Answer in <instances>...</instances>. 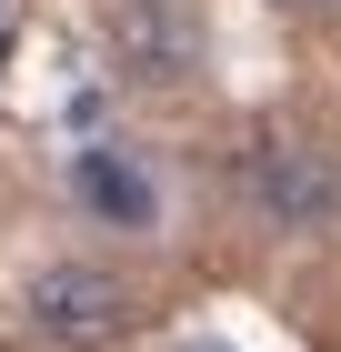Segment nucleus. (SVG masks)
Segmentation results:
<instances>
[{"mask_svg":"<svg viewBox=\"0 0 341 352\" xmlns=\"http://www.w3.org/2000/svg\"><path fill=\"white\" fill-rule=\"evenodd\" d=\"M110 51H121V71L151 91L191 81L201 71V0H121L110 10Z\"/></svg>","mask_w":341,"mask_h":352,"instance_id":"obj_4","label":"nucleus"},{"mask_svg":"<svg viewBox=\"0 0 341 352\" xmlns=\"http://www.w3.org/2000/svg\"><path fill=\"white\" fill-rule=\"evenodd\" d=\"M231 182H241V212L261 232H331L341 221V162L301 131H261Z\"/></svg>","mask_w":341,"mask_h":352,"instance_id":"obj_2","label":"nucleus"},{"mask_svg":"<svg viewBox=\"0 0 341 352\" xmlns=\"http://www.w3.org/2000/svg\"><path fill=\"white\" fill-rule=\"evenodd\" d=\"M71 201L101 221V232H161V212H171V201H161V171L141 162L131 141H80L71 151Z\"/></svg>","mask_w":341,"mask_h":352,"instance_id":"obj_3","label":"nucleus"},{"mask_svg":"<svg viewBox=\"0 0 341 352\" xmlns=\"http://www.w3.org/2000/svg\"><path fill=\"white\" fill-rule=\"evenodd\" d=\"M291 10H341V0H291Z\"/></svg>","mask_w":341,"mask_h":352,"instance_id":"obj_5","label":"nucleus"},{"mask_svg":"<svg viewBox=\"0 0 341 352\" xmlns=\"http://www.w3.org/2000/svg\"><path fill=\"white\" fill-rule=\"evenodd\" d=\"M21 322L40 352H121L141 332V302L121 272L101 262H40L30 272V292H21Z\"/></svg>","mask_w":341,"mask_h":352,"instance_id":"obj_1","label":"nucleus"}]
</instances>
